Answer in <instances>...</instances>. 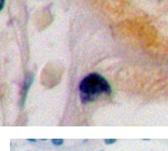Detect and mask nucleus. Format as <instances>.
<instances>
[{
  "label": "nucleus",
  "mask_w": 168,
  "mask_h": 151,
  "mask_svg": "<svg viewBox=\"0 0 168 151\" xmlns=\"http://www.w3.org/2000/svg\"><path fill=\"white\" fill-rule=\"evenodd\" d=\"M100 151H102V150H100Z\"/></svg>",
  "instance_id": "6"
},
{
  "label": "nucleus",
  "mask_w": 168,
  "mask_h": 151,
  "mask_svg": "<svg viewBox=\"0 0 168 151\" xmlns=\"http://www.w3.org/2000/svg\"><path fill=\"white\" fill-rule=\"evenodd\" d=\"M52 143H53L54 146H62L63 143H64V140H63V139H53Z\"/></svg>",
  "instance_id": "2"
},
{
  "label": "nucleus",
  "mask_w": 168,
  "mask_h": 151,
  "mask_svg": "<svg viewBox=\"0 0 168 151\" xmlns=\"http://www.w3.org/2000/svg\"><path fill=\"white\" fill-rule=\"evenodd\" d=\"M2 3H3V0H1V8H2Z\"/></svg>",
  "instance_id": "5"
},
{
  "label": "nucleus",
  "mask_w": 168,
  "mask_h": 151,
  "mask_svg": "<svg viewBox=\"0 0 168 151\" xmlns=\"http://www.w3.org/2000/svg\"><path fill=\"white\" fill-rule=\"evenodd\" d=\"M28 141H29V142H35L36 140H35V139H28Z\"/></svg>",
  "instance_id": "4"
},
{
  "label": "nucleus",
  "mask_w": 168,
  "mask_h": 151,
  "mask_svg": "<svg viewBox=\"0 0 168 151\" xmlns=\"http://www.w3.org/2000/svg\"><path fill=\"white\" fill-rule=\"evenodd\" d=\"M115 141H117L115 139H105V140H104V143H105V144H113Z\"/></svg>",
  "instance_id": "3"
},
{
  "label": "nucleus",
  "mask_w": 168,
  "mask_h": 151,
  "mask_svg": "<svg viewBox=\"0 0 168 151\" xmlns=\"http://www.w3.org/2000/svg\"><path fill=\"white\" fill-rule=\"evenodd\" d=\"M111 86L104 77L92 73L85 76L80 83V96L83 103H89L98 100L102 95H109Z\"/></svg>",
  "instance_id": "1"
}]
</instances>
